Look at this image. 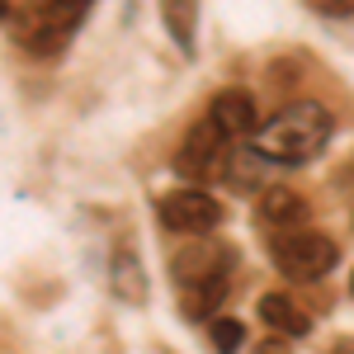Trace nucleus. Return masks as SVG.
<instances>
[{
    "instance_id": "39448f33",
    "label": "nucleus",
    "mask_w": 354,
    "mask_h": 354,
    "mask_svg": "<svg viewBox=\"0 0 354 354\" xmlns=\"http://www.w3.org/2000/svg\"><path fill=\"white\" fill-rule=\"evenodd\" d=\"M90 0H43L38 5V24L28 33V53H57L66 43V33L85 19Z\"/></svg>"
},
{
    "instance_id": "423d86ee",
    "label": "nucleus",
    "mask_w": 354,
    "mask_h": 354,
    "mask_svg": "<svg viewBox=\"0 0 354 354\" xmlns=\"http://www.w3.org/2000/svg\"><path fill=\"white\" fill-rule=\"evenodd\" d=\"M307 218H312V208H307V198L298 189L270 185V189L260 194V222L274 227V232H302Z\"/></svg>"
},
{
    "instance_id": "20e7f679",
    "label": "nucleus",
    "mask_w": 354,
    "mask_h": 354,
    "mask_svg": "<svg viewBox=\"0 0 354 354\" xmlns=\"http://www.w3.org/2000/svg\"><path fill=\"white\" fill-rule=\"evenodd\" d=\"M156 213L170 232H185V236H208L222 222V203L203 189H175L156 203Z\"/></svg>"
},
{
    "instance_id": "0eeeda50",
    "label": "nucleus",
    "mask_w": 354,
    "mask_h": 354,
    "mask_svg": "<svg viewBox=\"0 0 354 354\" xmlns=\"http://www.w3.org/2000/svg\"><path fill=\"white\" fill-rule=\"evenodd\" d=\"M213 118L222 123V133L232 137V142H245L250 133H260V118H255V100L245 95V90H222L218 100H213Z\"/></svg>"
},
{
    "instance_id": "7ed1b4c3",
    "label": "nucleus",
    "mask_w": 354,
    "mask_h": 354,
    "mask_svg": "<svg viewBox=\"0 0 354 354\" xmlns=\"http://www.w3.org/2000/svg\"><path fill=\"white\" fill-rule=\"evenodd\" d=\"M227 142L232 137L222 133V123L208 113V118H198L185 142H180V151H175V175H185V180H213L222 165H227Z\"/></svg>"
},
{
    "instance_id": "6e6552de",
    "label": "nucleus",
    "mask_w": 354,
    "mask_h": 354,
    "mask_svg": "<svg viewBox=\"0 0 354 354\" xmlns=\"http://www.w3.org/2000/svg\"><path fill=\"white\" fill-rule=\"evenodd\" d=\"M260 317H265V326H270L274 335H288V340H298V335L312 330V317L298 307V298H293V293H279V288L260 298Z\"/></svg>"
},
{
    "instance_id": "ddd939ff",
    "label": "nucleus",
    "mask_w": 354,
    "mask_h": 354,
    "mask_svg": "<svg viewBox=\"0 0 354 354\" xmlns=\"http://www.w3.org/2000/svg\"><path fill=\"white\" fill-rule=\"evenodd\" d=\"M208 340H213V350H218V354H236V350H241V340H245V326H241V322H232V317H222V322L208 326Z\"/></svg>"
},
{
    "instance_id": "9b49d317",
    "label": "nucleus",
    "mask_w": 354,
    "mask_h": 354,
    "mask_svg": "<svg viewBox=\"0 0 354 354\" xmlns=\"http://www.w3.org/2000/svg\"><path fill=\"white\" fill-rule=\"evenodd\" d=\"M113 288H118V298H128V302H147L142 265H137V255H128V250H118V260H113Z\"/></svg>"
},
{
    "instance_id": "f03ea898",
    "label": "nucleus",
    "mask_w": 354,
    "mask_h": 354,
    "mask_svg": "<svg viewBox=\"0 0 354 354\" xmlns=\"http://www.w3.org/2000/svg\"><path fill=\"white\" fill-rule=\"evenodd\" d=\"M340 260V250L330 236L322 232H283L274 241V265L283 279H298V283H312V279H326Z\"/></svg>"
},
{
    "instance_id": "f257e3e1",
    "label": "nucleus",
    "mask_w": 354,
    "mask_h": 354,
    "mask_svg": "<svg viewBox=\"0 0 354 354\" xmlns=\"http://www.w3.org/2000/svg\"><path fill=\"white\" fill-rule=\"evenodd\" d=\"M330 137V113L317 100H298V104H283L270 123L255 133V147L283 165H302L312 161Z\"/></svg>"
},
{
    "instance_id": "2eb2a0df",
    "label": "nucleus",
    "mask_w": 354,
    "mask_h": 354,
    "mask_svg": "<svg viewBox=\"0 0 354 354\" xmlns=\"http://www.w3.org/2000/svg\"><path fill=\"white\" fill-rule=\"evenodd\" d=\"M335 354H354V335H350V340H340V345H335Z\"/></svg>"
},
{
    "instance_id": "dca6fc26",
    "label": "nucleus",
    "mask_w": 354,
    "mask_h": 354,
    "mask_svg": "<svg viewBox=\"0 0 354 354\" xmlns=\"http://www.w3.org/2000/svg\"><path fill=\"white\" fill-rule=\"evenodd\" d=\"M350 293H354V274H350Z\"/></svg>"
},
{
    "instance_id": "9d476101",
    "label": "nucleus",
    "mask_w": 354,
    "mask_h": 354,
    "mask_svg": "<svg viewBox=\"0 0 354 354\" xmlns=\"http://www.w3.org/2000/svg\"><path fill=\"white\" fill-rule=\"evenodd\" d=\"M161 19L175 38V48L189 57L194 53V28H198V0H161Z\"/></svg>"
},
{
    "instance_id": "f8f14e48",
    "label": "nucleus",
    "mask_w": 354,
    "mask_h": 354,
    "mask_svg": "<svg viewBox=\"0 0 354 354\" xmlns=\"http://www.w3.org/2000/svg\"><path fill=\"white\" fill-rule=\"evenodd\" d=\"M227 293V279H203V283H185V312L189 317H203V312H213Z\"/></svg>"
},
{
    "instance_id": "1a4fd4ad",
    "label": "nucleus",
    "mask_w": 354,
    "mask_h": 354,
    "mask_svg": "<svg viewBox=\"0 0 354 354\" xmlns=\"http://www.w3.org/2000/svg\"><path fill=\"white\" fill-rule=\"evenodd\" d=\"M227 260H232L227 245H194V250H180V260H175V279H180V283L227 279Z\"/></svg>"
},
{
    "instance_id": "4468645a",
    "label": "nucleus",
    "mask_w": 354,
    "mask_h": 354,
    "mask_svg": "<svg viewBox=\"0 0 354 354\" xmlns=\"http://www.w3.org/2000/svg\"><path fill=\"white\" fill-rule=\"evenodd\" d=\"M283 340H288V335H283ZM283 340H279V335H274V340H260V345H255V354H288V345H283Z\"/></svg>"
}]
</instances>
